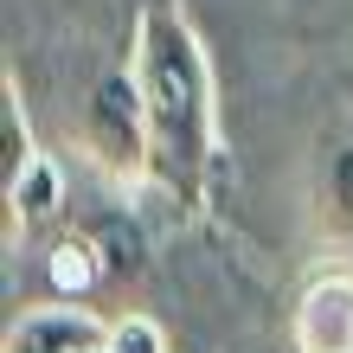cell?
<instances>
[{"label":"cell","mask_w":353,"mask_h":353,"mask_svg":"<svg viewBox=\"0 0 353 353\" xmlns=\"http://www.w3.org/2000/svg\"><path fill=\"white\" fill-rule=\"evenodd\" d=\"M135 84L148 110V180L180 205L205 199L212 174V71L174 0H148L135 26Z\"/></svg>","instance_id":"6da1fadb"},{"label":"cell","mask_w":353,"mask_h":353,"mask_svg":"<svg viewBox=\"0 0 353 353\" xmlns=\"http://www.w3.org/2000/svg\"><path fill=\"white\" fill-rule=\"evenodd\" d=\"M84 148L97 154V168H110V174H122V180L148 174V110H141L135 65H129V71H110V77L90 90Z\"/></svg>","instance_id":"7a4b0ae2"},{"label":"cell","mask_w":353,"mask_h":353,"mask_svg":"<svg viewBox=\"0 0 353 353\" xmlns=\"http://www.w3.org/2000/svg\"><path fill=\"white\" fill-rule=\"evenodd\" d=\"M296 353H353V276H327L302 296Z\"/></svg>","instance_id":"3957f363"},{"label":"cell","mask_w":353,"mask_h":353,"mask_svg":"<svg viewBox=\"0 0 353 353\" xmlns=\"http://www.w3.org/2000/svg\"><path fill=\"white\" fill-rule=\"evenodd\" d=\"M110 327H103L90 308H65V302H52V308H32L26 321H13V334H7V353H90Z\"/></svg>","instance_id":"277c9868"},{"label":"cell","mask_w":353,"mask_h":353,"mask_svg":"<svg viewBox=\"0 0 353 353\" xmlns=\"http://www.w3.org/2000/svg\"><path fill=\"white\" fill-rule=\"evenodd\" d=\"M0 135H7V154H0V186H13L26 180L39 168V154H32V135H26V122H19V97H13V77H7V90H0Z\"/></svg>","instance_id":"5b68a950"},{"label":"cell","mask_w":353,"mask_h":353,"mask_svg":"<svg viewBox=\"0 0 353 353\" xmlns=\"http://www.w3.org/2000/svg\"><path fill=\"white\" fill-rule=\"evenodd\" d=\"M327 219H334V232L353 244V122L341 129L334 154H327Z\"/></svg>","instance_id":"8992f818"},{"label":"cell","mask_w":353,"mask_h":353,"mask_svg":"<svg viewBox=\"0 0 353 353\" xmlns=\"http://www.w3.org/2000/svg\"><path fill=\"white\" fill-rule=\"evenodd\" d=\"M110 353H168V334L148 321V315H122V321H110Z\"/></svg>","instance_id":"52a82bcc"}]
</instances>
